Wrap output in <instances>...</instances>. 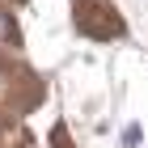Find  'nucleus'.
Wrapping results in <instances>:
<instances>
[{
  "instance_id": "nucleus-1",
  "label": "nucleus",
  "mask_w": 148,
  "mask_h": 148,
  "mask_svg": "<svg viewBox=\"0 0 148 148\" xmlns=\"http://www.w3.org/2000/svg\"><path fill=\"white\" fill-rule=\"evenodd\" d=\"M0 42H17V25L9 13H0Z\"/></svg>"
},
{
  "instance_id": "nucleus-2",
  "label": "nucleus",
  "mask_w": 148,
  "mask_h": 148,
  "mask_svg": "<svg viewBox=\"0 0 148 148\" xmlns=\"http://www.w3.org/2000/svg\"><path fill=\"white\" fill-rule=\"evenodd\" d=\"M140 140H144V127H140V123H127V131H123V144H127V148H136Z\"/></svg>"
}]
</instances>
